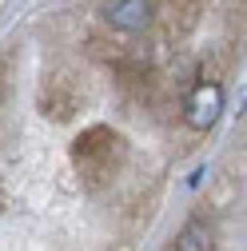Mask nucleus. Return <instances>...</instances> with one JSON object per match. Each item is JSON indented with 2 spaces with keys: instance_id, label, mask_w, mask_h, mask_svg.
Returning <instances> with one entry per match:
<instances>
[{
  "instance_id": "f257e3e1",
  "label": "nucleus",
  "mask_w": 247,
  "mask_h": 251,
  "mask_svg": "<svg viewBox=\"0 0 247 251\" xmlns=\"http://www.w3.org/2000/svg\"><path fill=\"white\" fill-rule=\"evenodd\" d=\"M223 112V88L215 84V80H203L188 92V104H183V120L192 124L196 132H207L215 120H220Z\"/></svg>"
},
{
  "instance_id": "f03ea898",
  "label": "nucleus",
  "mask_w": 247,
  "mask_h": 251,
  "mask_svg": "<svg viewBox=\"0 0 247 251\" xmlns=\"http://www.w3.org/2000/svg\"><path fill=\"white\" fill-rule=\"evenodd\" d=\"M104 20L116 32H144L151 24V0H112L104 8Z\"/></svg>"
},
{
  "instance_id": "7ed1b4c3",
  "label": "nucleus",
  "mask_w": 247,
  "mask_h": 251,
  "mask_svg": "<svg viewBox=\"0 0 247 251\" xmlns=\"http://www.w3.org/2000/svg\"><path fill=\"white\" fill-rule=\"evenodd\" d=\"M215 239H211V227L203 224H188L179 235H175V251H211Z\"/></svg>"
}]
</instances>
